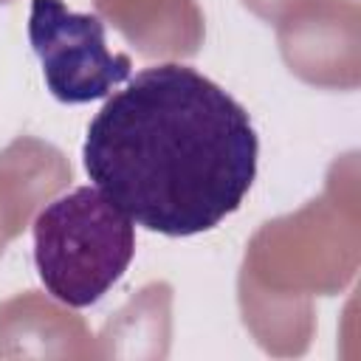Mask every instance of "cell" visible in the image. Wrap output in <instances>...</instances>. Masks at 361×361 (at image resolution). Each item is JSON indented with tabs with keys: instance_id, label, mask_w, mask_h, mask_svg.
I'll return each instance as SVG.
<instances>
[{
	"instance_id": "cell-1",
	"label": "cell",
	"mask_w": 361,
	"mask_h": 361,
	"mask_svg": "<svg viewBox=\"0 0 361 361\" xmlns=\"http://www.w3.org/2000/svg\"><path fill=\"white\" fill-rule=\"evenodd\" d=\"M259 141L245 107L189 65L138 71L93 116L85 172L135 226L192 237L240 209Z\"/></svg>"
},
{
	"instance_id": "cell-2",
	"label": "cell",
	"mask_w": 361,
	"mask_h": 361,
	"mask_svg": "<svg viewBox=\"0 0 361 361\" xmlns=\"http://www.w3.org/2000/svg\"><path fill=\"white\" fill-rule=\"evenodd\" d=\"M135 257V223L96 186H76L34 220L42 288L68 307L99 302Z\"/></svg>"
},
{
	"instance_id": "cell-3",
	"label": "cell",
	"mask_w": 361,
	"mask_h": 361,
	"mask_svg": "<svg viewBox=\"0 0 361 361\" xmlns=\"http://www.w3.org/2000/svg\"><path fill=\"white\" fill-rule=\"evenodd\" d=\"M28 39L51 96L62 104L104 99L133 76L130 56L107 48L104 23L96 14L71 11L62 0H31Z\"/></svg>"
}]
</instances>
